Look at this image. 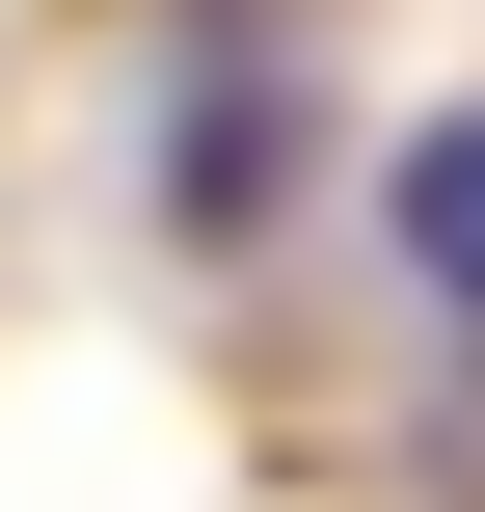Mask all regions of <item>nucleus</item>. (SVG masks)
Returning a JSON list of instances; mask_svg holds the SVG:
<instances>
[{
    "label": "nucleus",
    "mask_w": 485,
    "mask_h": 512,
    "mask_svg": "<svg viewBox=\"0 0 485 512\" xmlns=\"http://www.w3.org/2000/svg\"><path fill=\"white\" fill-rule=\"evenodd\" d=\"M270 162H297V135H270V81L216 54V81H189V162H162V189H189V243H243V216H270Z\"/></svg>",
    "instance_id": "nucleus-2"
},
{
    "label": "nucleus",
    "mask_w": 485,
    "mask_h": 512,
    "mask_svg": "<svg viewBox=\"0 0 485 512\" xmlns=\"http://www.w3.org/2000/svg\"><path fill=\"white\" fill-rule=\"evenodd\" d=\"M378 216H405V270H432V297L485 324V108H432V135L378 162Z\"/></svg>",
    "instance_id": "nucleus-1"
}]
</instances>
